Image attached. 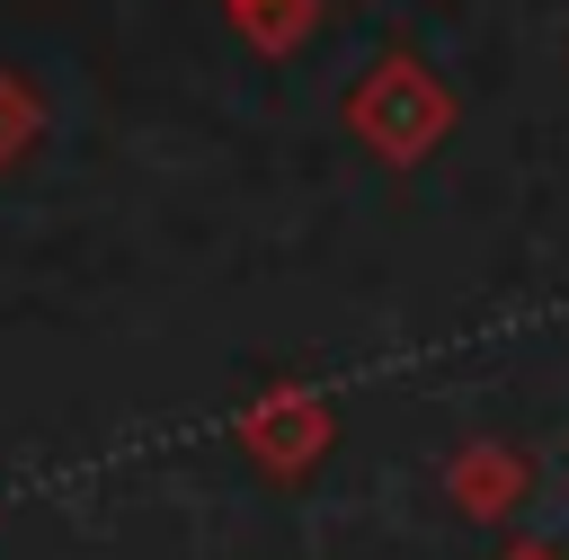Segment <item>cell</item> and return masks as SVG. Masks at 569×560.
Returning <instances> with one entry per match:
<instances>
[{
    "mask_svg": "<svg viewBox=\"0 0 569 560\" xmlns=\"http://www.w3.org/2000/svg\"><path fill=\"white\" fill-rule=\"evenodd\" d=\"M516 560H533V551H516Z\"/></svg>",
    "mask_w": 569,
    "mask_h": 560,
    "instance_id": "6da1fadb",
    "label": "cell"
}]
</instances>
